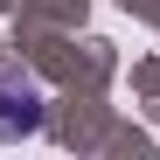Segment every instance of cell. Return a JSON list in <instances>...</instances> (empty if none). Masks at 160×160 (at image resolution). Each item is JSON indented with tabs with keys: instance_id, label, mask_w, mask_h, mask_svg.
<instances>
[{
	"instance_id": "6da1fadb",
	"label": "cell",
	"mask_w": 160,
	"mask_h": 160,
	"mask_svg": "<svg viewBox=\"0 0 160 160\" xmlns=\"http://www.w3.org/2000/svg\"><path fill=\"white\" fill-rule=\"evenodd\" d=\"M42 125V84L21 70H0V139H28Z\"/></svg>"
}]
</instances>
